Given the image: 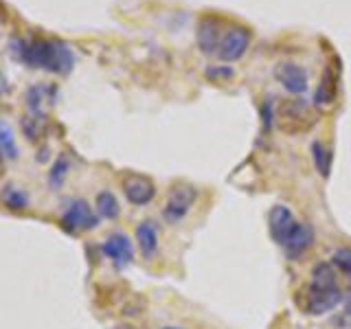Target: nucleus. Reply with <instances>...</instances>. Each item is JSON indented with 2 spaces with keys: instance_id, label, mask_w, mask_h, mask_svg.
Here are the masks:
<instances>
[{
  "instance_id": "obj_2",
  "label": "nucleus",
  "mask_w": 351,
  "mask_h": 329,
  "mask_svg": "<svg viewBox=\"0 0 351 329\" xmlns=\"http://www.w3.org/2000/svg\"><path fill=\"white\" fill-rule=\"evenodd\" d=\"M343 290L340 285H318V283H307L305 290L296 294V305L299 310L312 316H321L332 312L338 303H343Z\"/></svg>"
},
{
  "instance_id": "obj_26",
  "label": "nucleus",
  "mask_w": 351,
  "mask_h": 329,
  "mask_svg": "<svg viewBox=\"0 0 351 329\" xmlns=\"http://www.w3.org/2000/svg\"><path fill=\"white\" fill-rule=\"evenodd\" d=\"M3 93H7V82H5V77L0 75V95H3Z\"/></svg>"
},
{
  "instance_id": "obj_7",
  "label": "nucleus",
  "mask_w": 351,
  "mask_h": 329,
  "mask_svg": "<svg viewBox=\"0 0 351 329\" xmlns=\"http://www.w3.org/2000/svg\"><path fill=\"white\" fill-rule=\"evenodd\" d=\"M248 47H250V29L233 27L224 36V40L219 42L217 58L224 60V62H237L246 55Z\"/></svg>"
},
{
  "instance_id": "obj_18",
  "label": "nucleus",
  "mask_w": 351,
  "mask_h": 329,
  "mask_svg": "<svg viewBox=\"0 0 351 329\" xmlns=\"http://www.w3.org/2000/svg\"><path fill=\"white\" fill-rule=\"evenodd\" d=\"M95 211L99 213V217L104 219H117L121 215V206L119 200L112 191H101L97 193V200H95Z\"/></svg>"
},
{
  "instance_id": "obj_12",
  "label": "nucleus",
  "mask_w": 351,
  "mask_h": 329,
  "mask_svg": "<svg viewBox=\"0 0 351 329\" xmlns=\"http://www.w3.org/2000/svg\"><path fill=\"white\" fill-rule=\"evenodd\" d=\"M195 42L204 55H213L219 49V20L213 16H204L197 22Z\"/></svg>"
},
{
  "instance_id": "obj_8",
  "label": "nucleus",
  "mask_w": 351,
  "mask_h": 329,
  "mask_svg": "<svg viewBox=\"0 0 351 329\" xmlns=\"http://www.w3.org/2000/svg\"><path fill=\"white\" fill-rule=\"evenodd\" d=\"M101 250L106 259L112 261L114 268H125L132 263V259H134V246H132V241L125 233H110L104 244H101Z\"/></svg>"
},
{
  "instance_id": "obj_16",
  "label": "nucleus",
  "mask_w": 351,
  "mask_h": 329,
  "mask_svg": "<svg viewBox=\"0 0 351 329\" xmlns=\"http://www.w3.org/2000/svg\"><path fill=\"white\" fill-rule=\"evenodd\" d=\"M312 160H314V167H316L318 175L329 178V173H332V164H334V151L329 149L325 143H321V141L312 143Z\"/></svg>"
},
{
  "instance_id": "obj_6",
  "label": "nucleus",
  "mask_w": 351,
  "mask_h": 329,
  "mask_svg": "<svg viewBox=\"0 0 351 329\" xmlns=\"http://www.w3.org/2000/svg\"><path fill=\"white\" fill-rule=\"evenodd\" d=\"M121 186H123L125 200L134 206H145L156 197V184H154L152 178H147V175L128 173L123 182H121Z\"/></svg>"
},
{
  "instance_id": "obj_24",
  "label": "nucleus",
  "mask_w": 351,
  "mask_h": 329,
  "mask_svg": "<svg viewBox=\"0 0 351 329\" xmlns=\"http://www.w3.org/2000/svg\"><path fill=\"white\" fill-rule=\"evenodd\" d=\"M272 121H274V106H272V99H266L263 106H261V125H263V130H270Z\"/></svg>"
},
{
  "instance_id": "obj_10",
  "label": "nucleus",
  "mask_w": 351,
  "mask_h": 329,
  "mask_svg": "<svg viewBox=\"0 0 351 329\" xmlns=\"http://www.w3.org/2000/svg\"><path fill=\"white\" fill-rule=\"evenodd\" d=\"M299 219L294 217V213L290 211V206L285 204H274L268 213V228H270V235L272 239L277 241L279 246H283L285 237L290 235V230L294 228V224Z\"/></svg>"
},
{
  "instance_id": "obj_21",
  "label": "nucleus",
  "mask_w": 351,
  "mask_h": 329,
  "mask_svg": "<svg viewBox=\"0 0 351 329\" xmlns=\"http://www.w3.org/2000/svg\"><path fill=\"white\" fill-rule=\"evenodd\" d=\"M332 263L340 274L351 279V248H336L332 252Z\"/></svg>"
},
{
  "instance_id": "obj_19",
  "label": "nucleus",
  "mask_w": 351,
  "mask_h": 329,
  "mask_svg": "<svg viewBox=\"0 0 351 329\" xmlns=\"http://www.w3.org/2000/svg\"><path fill=\"white\" fill-rule=\"evenodd\" d=\"M69 171H71V160L64 156H58L55 162L51 164V171H49V186L51 189H62L66 178H69Z\"/></svg>"
},
{
  "instance_id": "obj_17",
  "label": "nucleus",
  "mask_w": 351,
  "mask_h": 329,
  "mask_svg": "<svg viewBox=\"0 0 351 329\" xmlns=\"http://www.w3.org/2000/svg\"><path fill=\"white\" fill-rule=\"evenodd\" d=\"M49 95H53V88L49 86H42V84H36V86H31L29 90H27V108H29V112L31 117H36V119H44V112H42V103H44V99H47Z\"/></svg>"
},
{
  "instance_id": "obj_22",
  "label": "nucleus",
  "mask_w": 351,
  "mask_h": 329,
  "mask_svg": "<svg viewBox=\"0 0 351 329\" xmlns=\"http://www.w3.org/2000/svg\"><path fill=\"white\" fill-rule=\"evenodd\" d=\"M204 75L208 77V80H233L235 77V71L230 69V66H208V69L204 71Z\"/></svg>"
},
{
  "instance_id": "obj_11",
  "label": "nucleus",
  "mask_w": 351,
  "mask_h": 329,
  "mask_svg": "<svg viewBox=\"0 0 351 329\" xmlns=\"http://www.w3.org/2000/svg\"><path fill=\"white\" fill-rule=\"evenodd\" d=\"M312 244H314V228L307 222H296L294 228L290 230V235L285 237L283 248L290 257H299L310 250Z\"/></svg>"
},
{
  "instance_id": "obj_4",
  "label": "nucleus",
  "mask_w": 351,
  "mask_h": 329,
  "mask_svg": "<svg viewBox=\"0 0 351 329\" xmlns=\"http://www.w3.org/2000/svg\"><path fill=\"white\" fill-rule=\"evenodd\" d=\"M60 222L69 233H86L99 226V213L82 197H73L64 202Z\"/></svg>"
},
{
  "instance_id": "obj_28",
  "label": "nucleus",
  "mask_w": 351,
  "mask_h": 329,
  "mask_svg": "<svg viewBox=\"0 0 351 329\" xmlns=\"http://www.w3.org/2000/svg\"><path fill=\"white\" fill-rule=\"evenodd\" d=\"M0 164H3V154H0Z\"/></svg>"
},
{
  "instance_id": "obj_5",
  "label": "nucleus",
  "mask_w": 351,
  "mask_h": 329,
  "mask_svg": "<svg viewBox=\"0 0 351 329\" xmlns=\"http://www.w3.org/2000/svg\"><path fill=\"white\" fill-rule=\"evenodd\" d=\"M279 119H281V130L296 134V132H305L316 123L314 110L307 106L305 99H292V101L283 103L279 108Z\"/></svg>"
},
{
  "instance_id": "obj_23",
  "label": "nucleus",
  "mask_w": 351,
  "mask_h": 329,
  "mask_svg": "<svg viewBox=\"0 0 351 329\" xmlns=\"http://www.w3.org/2000/svg\"><path fill=\"white\" fill-rule=\"evenodd\" d=\"M20 125H22V132H25V136L29 141H36L40 136V119H36V117H25Z\"/></svg>"
},
{
  "instance_id": "obj_25",
  "label": "nucleus",
  "mask_w": 351,
  "mask_h": 329,
  "mask_svg": "<svg viewBox=\"0 0 351 329\" xmlns=\"http://www.w3.org/2000/svg\"><path fill=\"white\" fill-rule=\"evenodd\" d=\"M334 325H336L338 329H351V303L334 318Z\"/></svg>"
},
{
  "instance_id": "obj_27",
  "label": "nucleus",
  "mask_w": 351,
  "mask_h": 329,
  "mask_svg": "<svg viewBox=\"0 0 351 329\" xmlns=\"http://www.w3.org/2000/svg\"><path fill=\"white\" fill-rule=\"evenodd\" d=\"M162 329H180V327H162Z\"/></svg>"
},
{
  "instance_id": "obj_3",
  "label": "nucleus",
  "mask_w": 351,
  "mask_h": 329,
  "mask_svg": "<svg viewBox=\"0 0 351 329\" xmlns=\"http://www.w3.org/2000/svg\"><path fill=\"white\" fill-rule=\"evenodd\" d=\"M195 200H197V189L191 182L173 184L167 193V202L162 206V219L167 224H180L189 215Z\"/></svg>"
},
{
  "instance_id": "obj_20",
  "label": "nucleus",
  "mask_w": 351,
  "mask_h": 329,
  "mask_svg": "<svg viewBox=\"0 0 351 329\" xmlns=\"http://www.w3.org/2000/svg\"><path fill=\"white\" fill-rule=\"evenodd\" d=\"M0 154L7 158H18V145H16V134L5 121H0Z\"/></svg>"
},
{
  "instance_id": "obj_14",
  "label": "nucleus",
  "mask_w": 351,
  "mask_h": 329,
  "mask_svg": "<svg viewBox=\"0 0 351 329\" xmlns=\"http://www.w3.org/2000/svg\"><path fill=\"white\" fill-rule=\"evenodd\" d=\"M0 202H3L9 211H27L31 204V197L22 186L9 182L3 186V191H0Z\"/></svg>"
},
{
  "instance_id": "obj_9",
  "label": "nucleus",
  "mask_w": 351,
  "mask_h": 329,
  "mask_svg": "<svg viewBox=\"0 0 351 329\" xmlns=\"http://www.w3.org/2000/svg\"><path fill=\"white\" fill-rule=\"evenodd\" d=\"M274 80L290 95H303L307 90V73L294 62H279L274 66Z\"/></svg>"
},
{
  "instance_id": "obj_15",
  "label": "nucleus",
  "mask_w": 351,
  "mask_h": 329,
  "mask_svg": "<svg viewBox=\"0 0 351 329\" xmlns=\"http://www.w3.org/2000/svg\"><path fill=\"white\" fill-rule=\"evenodd\" d=\"M336 93H338V80L332 73V69H327L321 84H318V88H316V93H314V103L321 106V108L332 106L336 101Z\"/></svg>"
},
{
  "instance_id": "obj_13",
  "label": "nucleus",
  "mask_w": 351,
  "mask_h": 329,
  "mask_svg": "<svg viewBox=\"0 0 351 329\" xmlns=\"http://www.w3.org/2000/svg\"><path fill=\"white\" fill-rule=\"evenodd\" d=\"M136 241L138 248L143 252V257L152 259L158 252V226L152 222V219H143V222L136 226Z\"/></svg>"
},
{
  "instance_id": "obj_1",
  "label": "nucleus",
  "mask_w": 351,
  "mask_h": 329,
  "mask_svg": "<svg viewBox=\"0 0 351 329\" xmlns=\"http://www.w3.org/2000/svg\"><path fill=\"white\" fill-rule=\"evenodd\" d=\"M9 53L11 58L20 64H27L29 69L47 71L55 75H69L75 66V53L62 40H49V38H18L14 36L9 40Z\"/></svg>"
}]
</instances>
